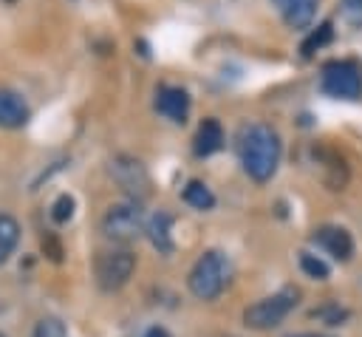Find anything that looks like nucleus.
I'll list each match as a JSON object with an SVG mask.
<instances>
[{
    "mask_svg": "<svg viewBox=\"0 0 362 337\" xmlns=\"http://www.w3.org/2000/svg\"><path fill=\"white\" fill-rule=\"evenodd\" d=\"M229 278H232L229 255L221 249H204L187 272V289L192 292V297L212 303L223 295V289L229 286Z\"/></svg>",
    "mask_w": 362,
    "mask_h": 337,
    "instance_id": "nucleus-2",
    "label": "nucleus"
},
{
    "mask_svg": "<svg viewBox=\"0 0 362 337\" xmlns=\"http://www.w3.org/2000/svg\"><path fill=\"white\" fill-rule=\"evenodd\" d=\"M288 337H328V334H317V331H303V334H288Z\"/></svg>",
    "mask_w": 362,
    "mask_h": 337,
    "instance_id": "nucleus-24",
    "label": "nucleus"
},
{
    "mask_svg": "<svg viewBox=\"0 0 362 337\" xmlns=\"http://www.w3.org/2000/svg\"><path fill=\"white\" fill-rule=\"evenodd\" d=\"M144 337H170V331H167V329H161V326H153V329H147V331H144Z\"/></svg>",
    "mask_w": 362,
    "mask_h": 337,
    "instance_id": "nucleus-23",
    "label": "nucleus"
},
{
    "mask_svg": "<svg viewBox=\"0 0 362 337\" xmlns=\"http://www.w3.org/2000/svg\"><path fill=\"white\" fill-rule=\"evenodd\" d=\"M272 6L280 11V17H283V23L288 28L303 31V28H308L314 23L320 0H272Z\"/></svg>",
    "mask_w": 362,
    "mask_h": 337,
    "instance_id": "nucleus-10",
    "label": "nucleus"
},
{
    "mask_svg": "<svg viewBox=\"0 0 362 337\" xmlns=\"http://www.w3.org/2000/svg\"><path fill=\"white\" fill-rule=\"evenodd\" d=\"M42 249H45V255H48L51 261H57V263L62 261V246H59V241H57L51 232L42 235Z\"/></svg>",
    "mask_w": 362,
    "mask_h": 337,
    "instance_id": "nucleus-22",
    "label": "nucleus"
},
{
    "mask_svg": "<svg viewBox=\"0 0 362 337\" xmlns=\"http://www.w3.org/2000/svg\"><path fill=\"white\" fill-rule=\"evenodd\" d=\"M311 241H314L322 252H328L334 261H339V263H345V261L354 258V238H351V232H348L345 227L322 224V227L314 229Z\"/></svg>",
    "mask_w": 362,
    "mask_h": 337,
    "instance_id": "nucleus-8",
    "label": "nucleus"
},
{
    "mask_svg": "<svg viewBox=\"0 0 362 337\" xmlns=\"http://www.w3.org/2000/svg\"><path fill=\"white\" fill-rule=\"evenodd\" d=\"M331 40H334V25H331V20H325V23H320V25H317L305 40H303L300 51H303V57L308 59V57H314V51L325 48Z\"/></svg>",
    "mask_w": 362,
    "mask_h": 337,
    "instance_id": "nucleus-16",
    "label": "nucleus"
},
{
    "mask_svg": "<svg viewBox=\"0 0 362 337\" xmlns=\"http://www.w3.org/2000/svg\"><path fill=\"white\" fill-rule=\"evenodd\" d=\"M17 244H20V224H17V218L8 215V212H0V266L14 255Z\"/></svg>",
    "mask_w": 362,
    "mask_h": 337,
    "instance_id": "nucleus-15",
    "label": "nucleus"
},
{
    "mask_svg": "<svg viewBox=\"0 0 362 337\" xmlns=\"http://www.w3.org/2000/svg\"><path fill=\"white\" fill-rule=\"evenodd\" d=\"M339 17L348 28H362V0H339Z\"/></svg>",
    "mask_w": 362,
    "mask_h": 337,
    "instance_id": "nucleus-21",
    "label": "nucleus"
},
{
    "mask_svg": "<svg viewBox=\"0 0 362 337\" xmlns=\"http://www.w3.org/2000/svg\"><path fill=\"white\" fill-rule=\"evenodd\" d=\"M31 337H68V329H65V323L59 317H51L48 314V317H40L37 320Z\"/></svg>",
    "mask_w": 362,
    "mask_h": 337,
    "instance_id": "nucleus-19",
    "label": "nucleus"
},
{
    "mask_svg": "<svg viewBox=\"0 0 362 337\" xmlns=\"http://www.w3.org/2000/svg\"><path fill=\"white\" fill-rule=\"evenodd\" d=\"M238 159H240V167L243 173L257 181V184H266L277 167H280V159H283V142H280V133L266 125V122H249L238 130Z\"/></svg>",
    "mask_w": 362,
    "mask_h": 337,
    "instance_id": "nucleus-1",
    "label": "nucleus"
},
{
    "mask_svg": "<svg viewBox=\"0 0 362 337\" xmlns=\"http://www.w3.org/2000/svg\"><path fill=\"white\" fill-rule=\"evenodd\" d=\"M74 207H76L74 195L59 193V195L54 198V204H51V218H54L57 224H65V221H71V218H74Z\"/></svg>",
    "mask_w": 362,
    "mask_h": 337,
    "instance_id": "nucleus-20",
    "label": "nucleus"
},
{
    "mask_svg": "<svg viewBox=\"0 0 362 337\" xmlns=\"http://www.w3.org/2000/svg\"><path fill=\"white\" fill-rule=\"evenodd\" d=\"M0 337H3V334H0Z\"/></svg>",
    "mask_w": 362,
    "mask_h": 337,
    "instance_id": "nucleus-25",
    "label": "nucleus"
},
{
    "mask_svg": "<svg viewBox=\"0 0 362 337\" xmlns=\"http://www.w3.org/2000/svg\"><path fill=\"white\" fill-rule=\"evenodd\" d=\"M107 173H110V178L127 193L130 201H139V204H141V201L150 195V190H153L150 173H147V167H144L136 156H127V153L113 156L110 164H107Z\"/></svg>",
    "mask_w": 362,
    "mask_h": 337,
    "instance_id": "nucleus-7",
    "label": "nucleus"
},
{
    "mask_svg": "<svg viewBox=\"0 0 362 337\" xmlns=\"http://www.w3.org/2000/svg\"><path fill=\"white\" fill-rule=\"evenodd\" d=\"M311 317L322 320L325 326H342V323L348 320V309L339 306V303H325V306H320V309H311Z\"/></svg>",
    "mask_w": 362,
    "mask_h": 337,
    "instance_id": "nucleus-18",
    "label": "nucleus"
},
{
    "mask_svg": "<svg viewBox=\"0 0 362 337\" xmlns=\"http://www.w3.org/2000/svg\"><path fill=\"white\" fill-rule=\"evenodd\" d=\"M144 227H147V218H144V210L139 201H116L105 210L102 221H99V229L107 241L113 244H133L144 235Z\"/></svg>",
    "mask_w": 362,
    "mask_h": 337,
    "instance_id": "nucleus-3",
    "label": "nucleus"
},
{
    "mask_svg": "<svg viewBox=\"0 0 362 337\" xmlns=\"http://www.w3.org/2000/svg\"><path fill=\"white\" fill-rule=\"evenodd\" d=\"M28 116H31V110H28L25 99L11 88H0V127L17 130L28 122Z\"/></svg>",
    "mask_w": 362,
    "mask_h": 337,
    "instance_id": "nucleus-12",
    "label": "nucleus"
},
{
    "mask_svg": "<svg viewBox=\"0 0 362 337\" xmlns=\"http://www.w3.org/2000/svg\"><path fill=\"white\" fill-rule=\"evenodd\" d=\"M223 142H226V136H223L221 122H218L215 116H206V119L198 125V130H195V139H192V153H195L198 159H206V156L218 153V150L223 147Z\"/></svg>",
    "mask_w": 362,
    "mask_h": 337,
    "instance_id": "nucleus-13",
    "label": "nucleus"
},
{
    "mask_svg": "<svg viewBox=\"0 0 362 337\" xmlns=\"http://www.w3.org/2000/svg\"><path fill=\"white\" fill-rule=\"evenodd\" d=\"M136 272V255L130 249H102L93 261L96 286L102 292H119Z\"/></svg>",
    "mask_w": 362,
    "mask_h": 337,
    "instance_id": "nucleus-6",
    "label": "nucleus"
},
{
    "mask_svg": "<svg viewBox=\"0 0 362 337\" xmlns=\"http://www.w3.org/2000/svg\"><path fill=\"white\" fill-rule=\"evenodd\" d=\"M300 269L311 280H328V275H331L328 263L320 255H314V252H300Z\"/></svg>",
    "mask_w": 362,
    "mask_h": 337,
    "instance_id": "nucleus-17",
    "label": "nucleus"
},
{
    "mask_svg": "<svg viewBox=\"0 0 362 337\" xmlns=\"http://www.w3.org/2000/svg\"><path fill=\"white\" fill-rule=\"evenodd\" d=\"M320 88L331 99H359L362 68L354 59H328L320 71Z\"/></svg>",
    "mask_w": 362,
    "mask_h": 337,
    "instance_id": "nucleus-5",
    "label": "nucleus"
},
{
    "mask_svg": "<svg viewBox=\"0 0 362 337\" xmlns=\"http://www.w3.org/2000/svg\"><path fill=\"white\" fill-rule=\"evenodd\" d=\"M189 108H192V99H189V93L181 85H158V91H156V110L164 119H170L173 125H184L187 116H189Z\"/></svg>",
    "mask_w": 362,
    "mask_h": 337,
    "instance_id": "nucleus-9",
    "label": "nucleus"
},
{
    "mask_svg": "<svg viewBox=\"0 0 362 337\" xmlns=\"http://www.w3.org/2000/svg\"><path fill=\"white\" fill-rule=\"evenodd\" d=\"M181 198H184L187 207H192V210H198V212H206V210L215 207V193H212L204 181H198V178H192V181L184 184Z\"/></svg>",
    "mask_w": 362,
    "mask_h": 337,
    "instance_id": "nucleus-14",
    "label": "nucleus"
},
{
    "mask_svg": "<svg viewBox=\"0 0 362 337\" xmlns=\"http://www.w3.org/2000/svg\"><path fill=\"white\" fill-rule=\"evenodd\" d=\"M144 235H147V241L153 244V249L158 255H173V249H175V241H173V215L167 210H158V212H153L147 218Z\"/></svg>",
    "mask_w": 362,
    "mask_h": 337,
    "instance_id": "nucleus-11",
    "label": "nucleus"
},
{
    "mask_svg": "<svg viewBox=\"0 0 362 337\" xmlns=\"http://www.w3.org/2000/svg\"><path fill=\"white\" fill-rule=\"evenodd\" d=\"M297 297H300V289L294 286H283L280 292L252 303L243 309V326L252 329V331H269V329H277L288 314L291 309L297 306Z\"/></svg>",
    "mask_w": 362,
    "mask_h": 337,
    "instance_id": "nucleus-4",
    "label": "nucleus"
}]
</instances>
